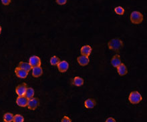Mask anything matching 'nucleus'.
I'll use <instances>...</instances> for the list:
<instances>
[{
  "label": "nucleus",
  "mask_w": 147,
  "mask_h": 122,
  "mask_svg": "<svg viewBox=\"0 0 147 122\" xmlns=\"http://www.w3.org/2000/svg\"><path fill=\"white\" fill-rule=\"evenodd\" d=\"M124 44L122 40L119 38H114L110 40L108 42V47L110 50L114 51L115 52H120V50L123 48Z\"/></svg>",
  "instance_id": "nucleus-1"
},
{
  "label": "nucleus",
  "mask_w": 147,
  "mask_h": 122,
  "mask_svg": "<svg viewBox=\"0 0 147 122\" xmlns=\"http://www.w3.org/2000/svg\"><path fill=\"white\" fill-rule=\"evenodd\" d=\"M130 19L132 23L140 24L142 23V21H143L144 17H143V15H142L140 12L134 11H132L131 14H130Z\"/></svg>",
  "instance_id": "nucleus-2"
},
{
  "label": "nucleus",
  "mask_w": 147,
  "mask_h": 122,
  "mask_svg": "<svg viewBox=\"0 0 147 122\" xmlns=\"http://www.w3.org/2000/svg\"><path fill=\"white\" fill-rule=\"evenodd\" d=\"M142 97L140 93L137 91H132L128 97V100L132 104H138L142 101Z\"/></svg>",
  "instance_id": "nucleus-3"
},
{
  "label": "nucleus",
  "mask_w": 147,
  "mask_h": 122,
  "mask_svg": "<svg viewBox=\"0 0 147 122\" xmlns=\"http://www.w3.org/2000/svg\"><path fill=\"white\" fill-rule=\"evenodd\" d=\"M39 104H40V101H39V99L36 97H32V98L28 99V102L27 107L28 109H30V110H36V109L38 108L39 106Z\"/></svg>",
  "instance_id": "nucleus-4"
},
{
  "label": "nucleus",
  "mask_w": 147,
  "mask_h": 122,
  "mask_svg": "<svg viewBox=\"0 0 147 122\" xmlns=\"http://www.w3.org/2000/svg\"><path fill=\"white\" fill-rule=\"evenodd\" d=\"M28 87L26 83H24L22 84L18 85L16 88V92L17 93L18 96H22V95H25L26 89H27Z\"/></svg>",
  "instance_id": "nucleus-5"
},
{
  "label": "nucleus",
  "mask_w": 147,
  "mask_h": 122,
  "mask_svg": "<svg viewBox=\"0 0 147 122\" xmlns=\"http://www.w3.org/2000/svg\"><path fill=\"white\" fill-rule=\"evenodd\" d=\"M28 102V99L26 97L25 95H22V96H18L16 99V103L18 106L22 107H27Z\"/></svg>",
  "instance_id": "nucleus-6"
},
{
  "label": "nucleus",
  "mask_w": 147,
  "mask_h": 122,
  "mask_svg": "<svg viewBox=\"0 0 147 122\" xmlns=\"http://www.w3.org/2000/svg\"><path fill=\"white\" fill-rule=\"evenodd\" d=\"M29 63L32 68L36 66H40L41 64H42L40 58L37 56H33L30 57L29 59Z\"/></svg>",
  "instance_id": "nucleus-7"
},
{
  "label": "nucleus",
  "mask_w": 147,
  "mask_h": 122,
  "mask_svg": "<svg viewBox=\"0 0 147 122\" xmlns=\"http://www.w3.org/2000/svg\"><path fill=\"white\" fill-rule=\"evenodd\" d=\"M57 66H58L59 72L61 73H64L68 70L69 64L66 61H60L57 65Z\"/></svg>",
  "instance_id": "nucleus-8"
},
{
  "label": "nucleus",
  "mask_w": 147,
  "mask_h": 122,
  "mask_svg": "<svg viewBox=\"0 0 147 122\" xmlns=\"http://www.w3.org/2000/svg\"><path fill=\"white\" fill-rule=\"evenodd\" d=\"M15 74L16 75V76L18 77L19 78L22 79H25L27 78V76H28V72L20 68L19 67H17V68L15 69Z\"/></svg>",
  "instance_id": "nucleus-9"
},
{
  "label": "nucleus",
  "mask_w": 147,
  "mask_h": 122,
  "mask_svg": "<svg viewBox=\"0 0 147 122\" xmlns=\"http://www.w3.org/2000/svg\"><path fill=\"white\" fill-rule=\"evenodd\" d=\"M77 62L81 66H86L89 64L90 59L88 56L82 55L81 56H79L77 58Z\"/></svg>",
  "instance_id": "nucleus-10"
},
{
  "label": "nucleus",
  "mask_w": 147,
  "mask_h": 122,
  "mask_svg": "<svg viewBox=\"0 0 147 122\" xmlns=\"http://www.w3.org/2000/svg\"><path fill=\"white\" fill-rule=\"evenodd\" d=\"M117 72L120 76H124L128 74V69L124 64H120L117 68Z\"/></svg>",
  "instance_id": "nucleus-11"
},
{
  "label": "nucleus",
  "mask_w": 147,
  "mask_h": 122,
  "mask_svg": "<svg viewBox=\"0 0 147 122\" xmlns=\"http://www.w3.org/2000/svg\"><path fill=\"white\" fill-rule=\"evenodd\" d=\"M92 51V49L89 45H85V46L82 47L80 49L81 54L86 56H89L91 54Z\"/></svg>",
  "instance_id": "nucleus-12"
},
{
  "label": "nucleus",
  "mask_w": 147,
  "mask_h": 122,
  "mask_svg": "<svg viewBox=\"0 0 147 122\" xmlns=\"http://www.w3.org/2000/svg\"><path fill=\"white\" fill-rule=\"evenodd\" d=\"M32 76L34 78H39L43 74V70L42 67L40 66H36L32 68Z\"/></svg>",
  "instance_id": "nucleus-13"
},
{
  "label": "nucleus",
  "mask_w": 147,
  "mask_h": 122,
  "mask_svg": "<svg viewBox=\"0 0 147 122\" xmlns=\"http://www.w3.org/2000/svg\"><path fill=\"white\" fill-rule=\"evenodd\" d=\"M96 105V101L92 98H88L84 101V106L88 109H92Z\"/></svg>",
  "instance_id": "nucleus-14"
},
{
  "label": "nucleus",
  "mask_w": 147,
  "mask_h": 122,
  "mask_svg": "<svg viewBox=\"0 0 147 122\" xmlns=\"http://www.w3.org/2000/svg\"><path fill=\"white\" fill-rule=\"evenodd\" d=\"M110 63H111L112 66L114 67V68H117V67L122 63L119 55H115V56L111 59V62H110Z\"/></svg>",
  "instance_id": "nucleus-15"
},
{
  "label": "nucleus",
  "mask_w": 147,
  "mask_h": 122,
  "mask_svg": "<svg viewBox=\"0 0 147 122\" xmlns=\"http://www.w3.org/2000/svg\"><path fill=\"white\" fill-rule=\"evenodd\" d=\"M18 67L28 72H30L32 69V67L30 64V63H26L24 62H20L19 63V65H18Z\"/></svg>",
  "instance_id": "nucleus-16"
},
{
  "label": "nucleus",
  "mask_w": 147,
  "mask_h": 122,
  "mask_svg": "<svg viewBox=\"0 0 147 122\" xmlns=\"http://www.w3.org/2000/svg\"><path fill=\"white\" fill-rule=\"evenodd\" d=\"M84 82V81L83 78H82L79 76L75 77L73 80L74 85H76V86H77V87H80V86H82V85H83Z\"/></svg>",
  "instance_id": "nucleus-17"
},
{
  "label": "nucleus",
  "mask_w": 147,
  "mask_h": 122,
  "mask_svg": "<svg viewBox=\"0 0 147 122\" xmlns=\"http://www.w3.org/2000/svg\"><path fill=\"white\" fill-rule=\"evenodd\" d=\"M34 94H35V91L34 89L32 88V87H28L27 89H26L25 96L27 97L28 99L32 98L34 96Z\"/></svg>",
  "instance_id": "nucleus-18"
},
{
  "label": "nucleus",
  "mask_w": 147,
  "mask_h": 122,
  "mask_svg": "<svg viewBox=\"0 0 147 122\" xmlns=\"http://www.w3.org/2000/svg\"><path fill=\"white\" fill-rule=\"evenodd\" d=\"M14 115L11 113H5L3 115V121L5 122H11L13 120Z\"/></svg>",
  "instance_id": "nucleus-19"
},
{
  "label": "nucleus",
  "mask_w": 147,
  "mask_h": 122,
  "mask_svg": "<svg viewBox=\"0 0 147 122\" xmlns=\"http://www.w3.org/2000/svg\"><path fill=\"white\" fill-rule=\"evenodd\" d=\"M60 62V58H58V57L56 56H54L53 57H52V58H50V64L53 66H57V65H58V64Z\"/></svg>",
  "instance_id": "nucleus-20"
},
{
  "label": "nucleus",
  "mask_w": 147,
  "mask_h": 122,
  "mask_svg": "<svg viewBox=\"0 0 147 122\" xmlns=\"http://www.w3.org/2000/svg\"><path fill=\"white\" fill-rule=\"evenodd\" d=\"M13 122H24V117L23 115L20 114H16L13 117Z\"/></svg>",
  "instance_id": "nucleus-21"
},
{
  "label": "nucleus",
  "mask_w": 147,
  "mask_h": 122,
  "mask_svg": "<svg viewBox=\"0 0 147 122\" xmlns=\"http://www.w3.org/2000/svg\"><path fill=\"white\" fill-rule=\"evenodd\" d=\"M114 11L118 15H122L124 13V9L121 6H118V7L114 8Z\"/></svg>",
  "instance_id": "nucleus-22"
},
{
  "label": "nucleus",
  "mask_w": 147,
  "mask_h": 122,
  "mask_svg": "<svg viewBox=\"0 0 147 122\" xmlns=\"http://www.w3.org/2000/svg\"><path fill=\"white\" fill-rule=\"evenodd\" d=\"M56 3L60 5H65L67 2V0H56Z\"/></svg>",
  "instance_id": "nucleus-23"
},
{
  "label": "nucleus",
  "mask_w": 147,
  "mask_h": 122,
  "mask_svg": "<svg viewBox=\"0 0 147 122\" xmlns=\"http://www.w3.org/2000/svg\"><path fill=\"white\" fill-rule=\"evenodd\" d=\"M1 3L4 5H9L10 3H11V0H1Z\"/></svg>",
  "instance_id": "nucleus-24"
},
{
  "label": "nucleus",
  "mask_w": 147,
  "mask_h": 122,
  "mask_svg": "<svg viewBox=\"0 0 147 122\" xmlns=\"http://www.w3.org/2000/svg\"><path fill=\"white\" fill-rule=\"evenodd\" d=\"M61 121L62 122H71L72 121V120H71V119L69 118L68 116H64V117H63V118L62 119Z\"/></svg>",
  "instance_id": "nucleus-25"
},
{
  "label": "nucleus",
  "mask_w": 147,
  "mask_h": 122,
  "mask_svg": "<svg viewBox=\"0 0 147 122\" xmlns=\"http://www.w3.org/2000/svg\"><path fill=\"white\" fill-rule=\"evenodd\" d=\"M106 122H116V120L114 118H112V117H109V118L107 119Z\"/></svg>",
  "instance_id": "nucleus-26"
},
{
  "label": "nucleus",
  "mask_w": 147,
  "mask_h": 122,
  "mask_svg": "<svg viewBox=\"0 0 147 122\" xmlns=\"http://www.w3.org/2000/svg\"><path fill=\"white\" fill-rule=\"evenodd\" d=\"M1 25H0V34H1Z\"/></svg>",
  "instance_id": "nucleus-27"
}]
</instances>
